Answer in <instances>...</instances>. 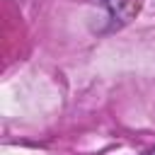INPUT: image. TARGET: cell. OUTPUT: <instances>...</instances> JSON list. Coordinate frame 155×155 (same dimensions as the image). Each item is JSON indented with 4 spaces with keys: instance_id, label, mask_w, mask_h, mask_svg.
Returning a JSON list of instances; mask_svg holds the SVG:
<instances>
[{
    "instance_id": "cell-1",
    "label": "cell",
    "mask_w": 155,
    "mask_h": 155,
    "mask_svg": "<svg viewBox=\"0 0 155 155\" xmlns=\"http://www.w3.org/2000/svg\"><path fill=\"white\" fill-rule=\"evenodd\" d=\"M143 155H155V145H153V148H148V150H145Z\"/></svg>"
}]
</instances>
